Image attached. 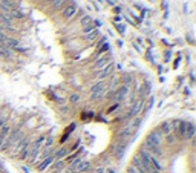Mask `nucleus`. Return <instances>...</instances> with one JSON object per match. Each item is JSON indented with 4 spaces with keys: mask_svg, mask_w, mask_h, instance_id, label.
<instances>
[{
    "mask_svg": "<svg viewBox=\"0 0 196 173\" xmlns=\"http://www.w3.org/2000/svg\"><path fill=\"white\" fill-rule=\"evenodd\" d=\"M98 34H100V31H98V29H95L94 32H90V34H88V35H86V40H88V41L95 40L97 37H98Z\"/></svg>",
    "mask_w": 196,
    "mask_h": 173,
    "instance_id": "6",
    "label": "nucleus"
},
{
    "mask_svg": "<svg viewBox=\"0 0 196 173\" xmlns=\"http://www.w3.org/2000/svg\"><path fill=\"white\" fill-rule=\"evenodd\" d=\"M0 8L3 9V12H11V11L17 9V5L12 0H0Z\"/></svg>",
    "mask_w": 196,
    "mask_h": 173,
    "instance_id": "2",
    "label": "nucleus"
},
{
    "mask_svg": "<svg viewBox=\"0 0 196 173\" xmlns=\"http://www.w3.org/2000/svg\"><path fill=\"white\" fill-rule=\"evenodd\" d=\"M63 2H64V0H52L51 3H52V6H54V8H60Z\"/></svg>",
    "mask_w": 196,
    "mask_h": 173,
    "instance_id": "7",
    "label": "nucleus"
},
{
    "mask_svg": "<svg viewBox=\"0 0 196 173\" xmlns=\"http://www.w3.org/2000/svg\"><path fill=\"white\" fill-rule=\"evenodd\" d=\"M117 29H118V32L124 34V31H126V26H124V25H117Z\"/></svg>",
    "mask_w": 196,
    "mask_h": 173,
    "instance_id": "8",
    "label": "nucleus"
},
{
    "mask_svg": "<svg viewBox=\"0 0 196 173\" xmlns=\"http://www.w3.org/2000/svg\"><path fill=\"white\" fill-rule=\"evenodd\" d=\"M100 21H92V25H89V26H86V28H83V32H84V35H88V34H90V32H94L95 31V28H100Z\"/></svg>",
    "mask_w": 196,
    "mask_h": 173,
    "instance_id": "4",
    "label": "nucleus"
},
{
    "mask_svg": "<svg viewBox=\"0 0 196 173\" xmlns=\"http://www.w3.org/2000/svg\"><path fill=\"white\" fill-rule=\"evenodd\" d=\"M195 124L186 120H166L147 133L124 173H193V164L176 172L175 161L193 144Z\"/></svg>",
    "mask_w": 196,
    "mask_h": 173,
    "instance_id": "1",
    "label": "nucleus"
},
{
    "mask_svg": "<svg viewBox=\"0 0 196 173\" xmlns=\"http://www.w3.org/2000/svg\"><path fill=\"white\" fill-rule=\"evenodd\" d=\"M77 11H78V8H77V5H69V6H66L63 9V17L64 19H72L75 14H77Z\"/></svg>",
    "mask_w": 196,
    "mask_h": 173,
    "instance_id": "3",
    "label": "nucleus"
},
{
    "mask_svg": "<svg viewBox=\"0 0 196 173\" xmlns=\"http://www.w3.org/2000/svg\"><path fill=\"white\" fill-rule=\"evenodd\" d=\"M46 2H52V0H46Z\"/></svg>",
    "mask_w": 196,
    "mask_h": 173,
    "instance_id": "10",
    "label": "nucleus"
},
{
    "mask_svg": "<svg viewBox=\"0 0 196 173\" xmlns=\"http://www.w3.org/2000/svg\"><path fill=\"white\" fill-rule=\"evenodd\" d=\"M0 173H6V170H5V167H3V163L0 161Z\"/></svg>",
    "mask_w": 196,
    "mask_h": 173,
    "instance_id": "9",
    "label": "nucleus"
},
{
    "mask_svg": "<svg viewBox=\"0 0 196 173\" xmlns=\"http://www.w3.org/2000/svg\"><path fill=\"white\" fill-rule=\"evenodd\" d=\"M89 25H92V17L90 15H84V17L81 19V26L86 28V26H89Z\"/></svg>",
    "mask_w": 196,
    "mask_h": 173,
    "instance_id": "5",
    "label": "nucleus"
}]
</instances>
